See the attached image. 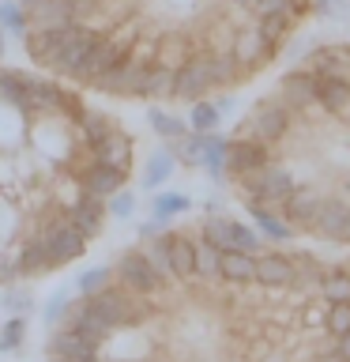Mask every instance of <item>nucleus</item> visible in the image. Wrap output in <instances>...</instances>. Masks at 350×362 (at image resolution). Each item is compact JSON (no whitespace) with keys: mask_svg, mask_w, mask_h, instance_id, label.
I'll list each match as a JSON object with an SVG mask.
<instances>
[{"mask_svg":"<svg viewBox=\"0 0 350 362\" xmlns=\"http://www.w3.org/2000/svg\"><path fill=\"white\" fill-rule=\"evenodd\" d=\"M38 234H42V242H45L49 268H61V264H72V260H79V257L87 253V242H90V238L79 230V226L68 223V215H64V219L45 223Z\"/></svg>","mask_w":350,"mask_h":362,"instance_id":"nucleus-1","label":"nucleus"},{"mask_svg":"<svg viewBox=\"0 0 350 362\" xmlns=\"http://www.w3.org/2000/svg\"><path fill=\"white\" fill-rule=\"evenodd\" d=\"M241 185L248 192V200L253 204H264V208H286V200L294 197V177L286 174L282 166H264V170H256V174H248L241 177Z\"/></svg>","mask_w":350,"mask_h":362,"instance_id":"nucleus-2","label":"nucleus"},{"mask_svg":"<svg viewBox=\"0 0 350 362\" xmlns=\"http://www.w3.org/2000/svg\"><path fill=\"white\" fill-rule=\"evenodd\" d=\"M113 272H117L121 287H128L132 294H140V298L166 287V279L158 276V268L151 264V257H147L143 249H124L117 257V264H113Z\"/></svg>","mask_w":350,"mask_h":362,"instance_id":"nucleus-3","label":"nucleus"},{"mask_svg":"<svg viewBox=\"0 0 350 362\" xmlns=\"http://www.w3.org/2000/svg\"><path fill=\"white\" fill-rule=\"evenodd\" d=\"M200 238H207L219 249H241V253H253V257H260V242H264L260 230H253V226H245L237 219H226V215H207Z\"/></svg>","mask_w":350,"mask_h":362,"instance_id":"nucleus-4","label":"nucleus"},{"mask_svg":"<svg viewBox=\"0 0 350 362\" xmlns=\"http://www.w3.org/2000/svg\"><path fill=\"white\" fill-rule=\"evenodd\" d=\"M290 132V110L282 98H264L256 102V110L248 113V124L241 129V136H253L260 144H275Z\"/></svg>","mask_w":350,"mask_h":362,"instance_id":"nucleus-5","label":"nucleus"},{"mask_svg":"<svg viewBox=\"0 0 350 362\" xmlns=\"http://www.w3.org/2000/svg\"><path fill=\"white\" fill-rule=\"evenodd\" d=\"M128 57H132V38L124 42V38H117V34H106V38L95 45V53L87 57V64L79 68L76 83H90V87H95L102 76H109L113 68H121Z\"/></svg>","mask_w":350,"mask_h":362,"instance_id":"nucleus-6","label":"nucleus"},{"mask_svg":"<svg viewBox=\"0 0 350 362\" xmlns=\"http://www.w3.org/2000/svg\"><path fill=\"white\" fill-rule=\"evenodd\" d=\"M215 53H192L185 64L177 68V87H174V98H185V102H200L207 90H215Z\"/></svg>","mask_w":350,"mask_h":362,"instance_id":"nucleus-7","label":"nucleus"},{"mask_svg":"<svg viewBox=\"0 0 350 362\" xmlns=\"http://www.w3.org/2000/svg\"><path fill=\"white\" fill-rule=\"evenodd\" d=\"M102 38H106V30L90 27V23H76L72 38L64 42L61 57L53 61V72H56V76H68V79H76V76H79V68L87 64V57L95 53V45H98Z\"/></svg>","mask_w":350,"mask_h":362,"instance_id":"nucleus-8","label":"nucleus"},{"mask_svg":"<svg viewBox=\"0 0 350 362\" xmlns=\"http://www.w3.org/2000/svg\"><path fill=\"white\" fill-rule=\"evenodd\" d=\"M72 30H76V23H64V27H30V34L23 38L30 61L42 64V68H53V61L64 49V42L72 38Z\"/></svg>","mask_w":350,"mask_h":362,"instance_id":"nucleus-9","label":"nucleus"},{"mask_svg":"<svg viewBox=\"0 0 350 362\" xmlns=\"http://www.w3.org/2000/svg\"><path fill=\"white\" fill-rule=\"evenodd\" d=\"M234 61L245 68V72H256L260 64H267L271 57H275V49H271V42L260 34V27H241L234 34V45H230Z\"/></svg>","mask_w":350,"mask_h":362,"instance_id":"nucleus-10","label":"nucleus"},{"mask_svg":"<svg viewBox=\"0 0 350 362\" xmlns=\"http://www.w3.org/2000/svg\"><path fill=\"white\" fill-rule=\"evenodd\" d=\"M124 181H128V170L109 166V163H95V158H90L87 170L79 174V189L90 192V197L109 200V197H117V192L124 189Z\"/></svg>","mask_w":350,"mask_h":362,"instance_id":"nucleus-11","label":"nucleus"},{"mask_svg":"<svg viewBox=\"0 0 350 362\" xmlns=\"http://www.w3.org/2000/svg\"><path fill=\"white\" fill-rule=\"evenodd\" d=\"M98 347H102V344L87 339L83 332H76V328H68V325H61V328L49 336V355H53L56 362H83V358H95Z\"/></svg>","mask_w":350,"mask_h":362,"instance_id":"nucleus-12","label":"nucleus"},{"mask_svg":"<svg viewBox=\"0 0 350 362\" xmlns=\"http://www.w3.org/2000/svg\"><path fill=\"white\" fill-rule=\"evenodd\" d=\"M279 98L286 102L290 113H301L316 102V72H305V68H294L279 79Z\"/></svg>","mask_w":350,"mask_h":362,"instance_id":"nucleus-13","label":"nucleus"},{"mask_svg":"<svg viewBox=\"0 0 350 362\" xmlns=\"http://www.w3.org/2000/svg\"><path fill=\"white\" fill-rule=\"evenodd\" d=\"M30 72H16V68L0 64V102L23 113V121L34 117V102H30Z\"/></svg>","mask_w":350,"mask_h":362,"instance_id":"nucleus-14","label":"nucleus"},{"mask_svg":"<svg viewBox=\"0 0 350 362\" xmlns=\"http://www.w3.org/2000/svg\"><path fill=\"white\" fill-rule=\"evenodd\" d=\"M68 215V223L79 226L87 238H95L102 234V226H106V215H109V200H102V197H90V192H79V200L72 204V208L64 211Z\"/></svg>","mask_w":350,"mask_h":362,"instance_id":"nucleus-15","label":"nucleus"},{"mask_svg":"<svg viewBox=\"0 0 350 362\" xmlns=\"http://www.w3.org/2000/svg\"><path fill=\"white\" fill-rule=\"evenodd\" d=\"M267 166V144L253 140V136H237L230 140V174L234 177H248L256 170Z\"/></svg>","mask_w":350,"mask_h":362,"instance_id":"nucleus-16","label":"nucleus"},{"mask_svg":"<svg viewBox=\"0 0 350 362\" xmlns=\"http://www.w3.org/2000/svg\"><path fill=\"white\" fill-rule=\"evenodd\" d=\"M256 283L267 291L294 287V257L290 253H260L256 257Z\"/></svg>","mask_w":350,"mask_h":362,"instance_id":"nucleus-17","label":"nucleus"},{"mask_svg":"<svg viewBox=\"0 0 350 362\" xmlns=\"http://www.w3.org/2000/svg\"><path fill=\"white\" fill-rule=\"evenodd\" d=\"M320 208H324V200L316 197V192H309V189H294V197L286 200V208H282V219H286L294 230H316Z\"/></svg>","mask_w":350,"mask_h":362,"instance_id":"nucleus-18","label":"nucleus"},{"mask_svg":"<svg viewBox=\"0 0 350 362\" xmlns=\"http://www.w3.org/2000/svg\"><path fill=\"white\" fill-rule=\"evenodd\" d=\"M346 226H350V204L343 197H327L316 219V234L327 242H346Z\"/></svg>","mask_w":350,"mask_h":362,"instance_id":"nucleus-19","label":"nucleus"},{"mask_svg":"<svg viewBox=\"0 0 350 362\" xmlns=\"http://www.w3.org/2000/svg\"><path fill=\"white\" fill-rule=\"evenodd\" d=\"M34 27H64V23H79V0H38L30 8Z\"/></svg>","mask_w":350,"mask_h":362,"instance_id":"nucleus-20","label":"nucleus"},{"mask_svg":"<svg viewBox=\"0 0 350 362\" xmlns=\"http://www.w3.org/2000/svg\"><path fill=\"white\" fill-rule=\"evenodd\" d=\"M90 158H95V163H109V166L128 170V166H132V140H128L121 129H113L102 144L90 147Z\"/></svg>","mask_w":350,"mask_h":362,"instance_id":"nucleus-21","label":"nucleus"},{"mask_svg":"<svg viewBox=\"0 0 350 362\" xmlns=\"http://www.w3.org/2000/svg\"><path fill=\"white\" fill-rule=\"evenodd\" d=\"M316 106L327 113H343L350 106V79L346 76H316Z\"/></svg>","mask_w":350,"mask_h":362,"instance_id":"nucleus-22","label":"nucleus"},{"mask_svg":"<svg viewBox=\"0 0 350 362\" xmlns=\"http://www.w3.org/2000/svg\"><path fill=\"white\" fill-rule=\"evenodd\" d=\"M169 257H174L177 279H196V238L169 230Z\"/></svg>","mask_w":350,"mask_h":362,"instance_id":"nucleus-23","label":"nucleus"},{"mask_svg":"<svg viewBox=\"0 0 350 362\" xmlns=\"http://www.w3.org/2000/svg\"><path fill=\"white\" fill-rule=\"evenodd\" d=\"M203 144H207V151H203V170L222 181L226 174H230V140L219 132H203Z\"/></svg>","mask_w":350,"mask_h":362,"instance_id":"nucleus-24","label":"nucleus"},{"mask_svg":"<svg viewBox=\"0 0 350 362\" xmlns=\"http://www.w3.org/2000/svg\"><path fill=\"white\" fill-rule=\"evenodd\" d=\"M174 166H177V155H174V147H158V151L147 158V166H143V189L147 192H155V189H162L169 177H174Z\"/></svg>","mask_w":350,"mask_h":362,"instance_id":"nucleus-25","label":"nucleus"},{"mask_svg":"<svg viewBox=\"0 0 350 362\" xmlns=\"http://www.w3.org/2000/svg\"><path fill=\"white\" fill-rule=\"evenodd\" d=\"M309 72H316V76H346L350 72V49H339V45H320V49H313Z\"/></svg>","mask_w":350,"mask_h":362,"instance_id":"nucleus-26","label":"nucleus"},{"mask_svg":"<svg viewBox=\"0 0 350 362\" xmlns=\"http://www.w3.org/2000/svg\"><path fill=\"white\" fill-rule=\"evenodd\" d=\"M222 279L226 283H256V257L241 249H222Z\"/></svg>","mask_w":350,"mask_h":362,"instance_id":"nucleus-27","label":"nucleus"},{"mask_svg":"<svg viewBox=\"0 0 350 362\" xmlns=\"http://www.w3.org/2000/svg\"><path fill=\"white\" fill-rule=\"evenodd\" d=\"M155 49H158L155 61H158V64H166V68H174V72H177V68L192 57V42L185 38V34H162Z\"/></svg>","mask_w":350,"mask_h":362,"instance_id":"nucleus-28","label":"nucleus"},{"mask_svg":"<svg viewBox=\"0 0 350 362\" xmlns=\"http://www.w3.org/2000/svg\"><path fill=\"white\" fill-rule=\"evenodd\" d=\"M16 268H19V276H38V272L49 268V257H45L42 234H30L27 242H23L19 257H16Z\"/></svg>","mask_w":350,"mask_h":362,"instance_id":"nucleus-29","label":"nucleus"},{"mask_svg":"<svg viewBox=\"0 0 350 362\" xmlns=\"http://www.w3.org/2000/svg\"><path fill=\"white\" fill-rule=\"evenodd\" d=\"M174 87H177V72L155 61L147 79H143V95L140 98H174Z\"/></svg>","mask_w":350,"mask_h":362,"instance_id":"nucleus-30","label":"nucleus"},{"mask_svg":"<svg viewBox=\"0 0 350 362\" xmlns=\"http://www.w3.org/2000/svg\"><path fill=\"white\" fill-rule=\"evenodd\" d=\"M253 219H256V226H260V234L264 238H271V242H290L294 238V226L286 223V219H279L271 208H264V204H253Z\"/></svg>","mask_w":350,"mask_h":362,"instance_id":"nucleus-31","label":"nucleus"},{"mask_svg":"<svg viewBox=\"0 0 350 362\" xmlns=\"http://www.w3.org/2000/svg\"><path fill=\"white\" fill-rule=\"evenodd\" d=\"M76 124H79V136H83V147H87V151H90L95 144H102L113 129H117V124H113L106 113H98V110H87Z\"/></svg>","mask_w":350,"mask_h":362,"instance_id":"nucleus-32","label":"nucleus"},{"mask_svg":"<svg viewBox=\"0 0 350 362\" xmlns=\"http://www.w3.org/2000/svg\"><path fill=\"white\" fill-rule=\"evenodd\" d=\"M0 27L8 34H16V38H27L30 34V8H23L19 0H0Z\"/></svg>","mask_w":350,"mask_h":362,"instance_id":"nucleus-33","label":"nucleus"},{"mask_svg":"<svg viewBox=\"0 0 350 362\" xmlns=\"http://www.w3.org/2000/svg\"><path fill=\"white\" fill-rule=\"evenodd\" d=\"M196 279H222V249L196 238Z\"/></svg>","mask_w":350,"mask_h":362,"instance_id":"nucleus-34","label":"nucleus"},{"mask_svg":"<svg viewBox=\"0 0 350 362\" xmlns=\"http://www.w3.org/2000/svg\"><path fill=\"white\" fill-rule=\"evenodd\" d=\"M320 294L324 302H350V272L346 268H324L320 276Z\"/></svg>","mask_w":350,"mask_h":362,"instance_id":"nucleus-35","label":"nucleus"},{"mask_svg":"<svg viewBox=\"0 0 350 362\" xmlns=\"http://www.w3.org/2000/svg\"><path fill=\"white\" fill-rule=\"evenodd\" d=\"M294 257V291H309V287H320V260L309 257V253H290Z\"/></svg>","mask_w":350,"mask_h":362,"instance_id":"nucleus-36","label":"nucleus"},{"mask_svg":"<svg viewBox=\"0 0 350 362\" xmlns=\"http://www.w3.org/2000/svg\"><path fill=\"white\" fill-rule=\"evenodd\" d=\"M188 208H192V200L185 197V192H158L155 204H151V219H158V223H169L174 215L188 211Z\"/></svg>","mask_w":350,"mask_h":362,"instance_id":"nucleus-37","label":"nucleus"},{"mask_svg":"<svg viewBox=\"0 0 350 362\" xmlns=\"http://www.w3.org/2000/svg\"><path fill=\"white\" fill-rule=\"evenodd\" d=\"M143 253L151 257V264L158 268V276H162L166 283H169V279H177V276H174V257H169V234L151 238V242L143 245Z\"/></svg>","mask_w":350,"mask_h":362,"instance_id":"nucleus-38","label":"nucleus"},{"mask_svg":"<svg viewBox=\"0 0 350 362\" xmlns=\"http://www.w3.org/2000/svg\"><path fill=\"white\" fill-rule=\"evenodd\" d=\"M147 121H151V129L162 136V140H181V136L192 132L188 121H181V117H174V113H166V110H158V106L147 113Z\"/></svg>","mask_w":350,"mask_h":362,"instance_id":"nucleus-39","label":"nucleus"},{"mask_svg":"<svg viewBox=\"0 0 350 362\" xmlns=\"http://www.w3.org/2000/svg\"><path fill=\"white\" fill-rule=\"evenodd\" d=\"M290 19H294V11H275V16L260 19V34L271 42V49H275V53H279V45L286 42V34H290Z\"/></svg>","mask_w":350,"mask_h":362,"instance_id":"nucleus-40","label":"nucleus"},{"mask_svg":"<svg viewBox=\"0 0 350 362\" xmlns=\"http://www.w3.org/2000/svg\"><path fill=\"white\" fill-rule=\"evenodd\" d=\"M113 276H117V272H113V268H106V264H98V268H87V272H79V279H76V291L83 294V298H90V294L106 291L109 283H113Z\"/></svg>","mask_w":350,"mask_h":362,"instance_id":"nucleus-41","label":"nucleus"},{"mask_svg":"<svg viewBox=\"0 0 350 362\" xmlns=\"http://www.w3.org/2000/svg\"><path fill=\"white\" fill-rule=\"evenodd\" d=\"M219 106L215 102H207V98H200V102H192V113H188V129L192 132H215L219 129Z\"/></svg>","mask_w":350,"mask_h":362,"instance_id":"nucleus-42","label":"nucleus"},{"mask_svg":"<svg viewBox=\"0 0 350 362\" xmlns=\"http://www.w3.org/2000/svg\"><path fill=\"white\" fill-rule=\"evenodd\" d=\"M174 155H177V163H185V166H203V151H207V144H203V132H188V136H181V140H174Z\"/></svg>","mask_w":350,"mask_h":362,"instance_id":"nucleus-43","label":"nucleus"},{"mask_svg":"<svg viewBox=\"0 0 350 362\" xmlns=\"http://www.w3.org/2000/svg\"><path fill=\"white\" fill-rule=\"evenodd\" d=\"M324 332L339 339V336H346L350 332V302H332L327 305V313H324Z\"/></svg>","mask_w":350,"mask_h":362,"instance_id":"nucleus-44","label":"nucleus"},{"mask_svg":"<svg viewBox=\"0 0 350 362\" xmlns=\"http://www.w3.org/2000/svg\"><path fill=\"white\" fill-rule=\"evenodd\" d=\"M241 76H245V68L234 61V53H215V83L219 87H237L241 83Z\"/></svg>","mask_w":350,"mask_h":362,"instance_id":"nucleus-45","label":"nucleus"},{"mask_svg":"<svg viewBox=\"0 0 350 362\" xmlns=\"http://www.w3.org/2000/svg\"><path fill=\"white\" fill-rule=\"evenodd\" d=\"M23 336H27V317H16L11 313L8 321H4V328H0V351H19L23 347Z\"/></svg>","mask_w":350,"mask_h":362,"instance_id":"nucleus-46","label":"nucleus"},{"mask_svg":"<svg viewBox=\"0 0 350 362\" xmlns=\"http://www.w3.org/2000/svg\"><path fill=\"white\" fill-rule=\"evenodd\" d=\"M68 313H72V302H68L64 291L53 294V298L45 302V310H42V317H45V325H49V328H61L68 321Z\"/></svg>","mask_w":350,"mask_h":362,"instance_id":"nucleus-47","label":"nucleus"},{"mask_svg":"<svg viewBox=\"0 0 350 362\" xmlns=\"http://www.w3.org/2000/svg\"><path fill=\"white\" fill-rule=\"evenodd\" d=\"M132 211H135V192L121 189L117 197H109V215L113 219H132Z\"/></svg>","mask_w":350,"mask_h":362,"instance_id":"nucleus-48","label":"nucleus"},{"mask_svg":"<svg viewBox=\"0 0 350 362\" xmlns=\"http://www.w3.org/2000/svg\"><path fill=\"white\" fill-rule=\"evenodd\" d=\"M4 305L16 317H27V310H30V294H19V291H8V298H4Z\"/></svg>","mask_w":350,"mask_h":362,"instance_id":"nucleus-49","label":"nucleus"},{"mask_svg":"<svg viewBox=\"0 0 350 362\" xmlns=\"http://www.w3.org/2000/svg\"><path fill=\"white\" fill-rule=\"evenodd\" d=\"M256 11H260V19L275 16V11H290V0H256Z\"/></svg>","mask_w":350,"mask_h":362,"instance_id":"nucleus-50","label":"nucleus"},{"mask_svg":"<svg viewBox=\"0 0 350 362\" xmlns=\"http://www.w3.org/2000/svg\"><path fill=\"white\" fill-rule=\"evenodd\" d=\"M158 234H166V223L151 219V223H143V226H140V238H143V242H151V238H158Z\"/></svg>","mask_w":350,"mask_h":362,"instance_id":"nucleus-51","label":"nucleus"},{"mask_svg":"<svg viewBox=\"0 0 350 362\" xmlns=\"http://www.w3.org/2000/svg\"><path fill=\"white\" fill-rule=\"evenodd\" d=\"M335 351H339V358H343V362H350V332L335 339Z\"/></svg>","mask_w":350,"mask_h":362,"instance_id":"nucleus-52","label":"nucleus"},{"mask_svg":"<svg viewBox=\"0 0 350 362\" xmlns=\"http://www.w3.org/2000/svg\"><path fill=\"white\" fill-rule=\"evenodd\" d=\"M313 362H343V358H339V351H335V339H332V347L320 351V355H316Z\"/></svg>","mask_w":350,"mask_h":362,"instance_id":"nucleus-53","label":"nucleus"},{"mask_svg":"<svg viewBox=\"0 0 350 362\" xmlns=\"http://www.w3.org/2000/svg\"><path fill=\"white\" fill-rule=\"evenodd\" d=\"M290 11L294 16H305V11H309V0H290Z\"/></svg>","mask_w":350,"mask_h":362,"instance_id":"nucleus-54","label":"nucleus"},{"mask_svg":"<svg viewBox=\"0 0 350 362\" xmlns=\"http://www.w3.org/2000/svg\"><path fill=\"white\" fill-rule=\"evenodd\" d=\"M4 38H8V30L0 27V61H4V49H8V42H4Z\"/></svg>","mask_w":350,"mask_h":362,"instance_id":"nucleus-55","label":"nucleus"},{"mask_svg":"<svg viewBox=\"0 0 350 362\" xmlns=\"http://www.w3.org/2000/svg\"><path fill=\"white\" fill-rule=\"evenodd\" d=\"M264 362H286V355H282V351H275V355H267Z\"/></svg>","mask_w":350,"mask_h":362,"instance_id":"nucleus-56","label":"nucleus"},{"mask_svg":"<svg viewBox=\"0 0 350 362\" xmlns=\"http://www.w3.org/2000/svg\"><path fill=\"white\" fill-rule=\"evenodd\" d=\"M19 4H23V8H34V4H38V0H19Z\"/></svg>","mask_w":350,"mask_h":362,"instance_id":"nucleus-57","label":"nucleus"},{"mask_svg":"<svg viewBox=\"0 0 350 362\" xmlns=\"http://www.w3.org/2000/svg\"><path fill=\"white\" fill-rule=\"evenodd\" d=\"M83 362H102V358H98V355H95V358H83Z\"/></svg>","mask_w":350,"mask_h":362,"instance_id":"nucleus-58","label":"nucleus"},{"mask_svg":"<svg viewBox=\"0 0 350 362\" xmlns=\"http://www.w3.org/2000/svg\"><path fill=\"white\" fill-rule=\"evenodd\" d=\"M346 242H350V226H346Z\"/></svg>","mask_w":350,"mask_h":362,"instance_id":"nucleus-59","label":"nucleus"},{"mask_svg":"<svg viewBox=\"0 0 350 362\" xmlns=\"http://www.w3.org/2000/svg\"><path fill=\"white\" fill-rule=\"evenodd\" d=\"M309 362H313V358H309Z\"/></svg>","mask_w":350,"mask_h":362,"instance_id":"nucleus-60","label":"nucleus"}]
</instances>
